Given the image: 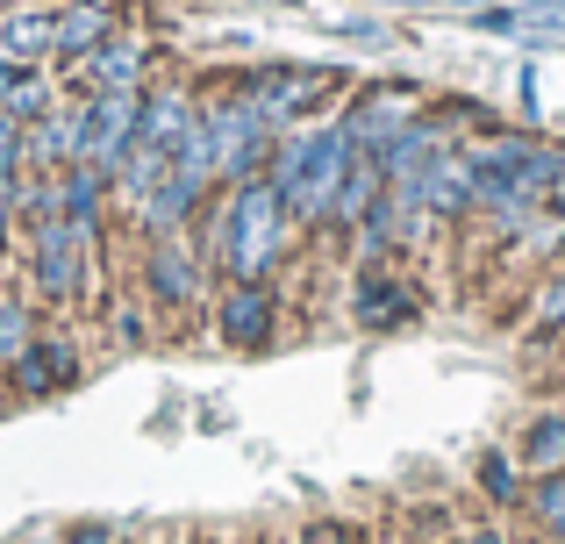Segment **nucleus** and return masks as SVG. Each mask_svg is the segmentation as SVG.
<instances>
[{"label":"nucleus","instance_id":"obj_1","mask_svg":"<svg viewBox=\"0 0 565 544\" xmlns=\"http://www.w3.org/2000/svg\"><path fill=\"white\" fill-rule=\"evenodd\" d=\"M301 237L308 230L294 223V209L273 186V172L222 186V194L201 209V223H193V244H201V258H207L215 279H273L294 252H301Z\"/></svg>","mask_w":565,"mask_h":544},{"label":"nucleus","instance_id":"obj_2","mask_svg":"<svg viewBox=\"0 0 565 544\" xmlns=\"http://www.w3.org/2000/svg\"><path fill=\"white\" fill-rule=\"evenodd\" d=\"M108 273V230L72 223V215H43L22 223V279L43 308L72 316V308L94 301V279Z\"/></svg>","mask_w":565,"mask_h":544},{"label":"nucleus","instance_id":"obj_3","mask_svg":"<svg viewBox=\"0 0 565 544\" xmlns=\"http://www.w3.org/2000/svg\"><path fill=\"white\" fill-rule=\"evenodd\" d=\"M351 158H359V143L344 137V122H301V129H287L279 137V151H273V186L287 194V209H294V223L316 237V230H330V201H337V186H344V172H351Z\"/></svg>","mask_w":565,"mask_h":544},{"label":"nucleus","instance_id":"obj_4","mask_svg":"<svg viewBox=\"0 0 565 544\" xmlns=\"http://www.w3.org/2000/svg\"><path fill=\"white\" fill-rule=\"evenodd\" d=\"M236 86H244V100L279 129V137L301 129V122H322V108H344V94H351V79L330 72V65H258Z\"/></svg>","mask_w":565,"mask_h":544},{"label":"nucleus","instance_id":"obj_5","mask_svg":"<svg viewBox=\"0 0 565 544\" xmlns=\"http://www.w3.org/2000/svg\"><path fill=\"white\" fill-rule=\"evenodd\" d=\"M207 279H215V273H207L193 230H186V237H151L137 252V287L151 294L158 316H201V308H207Z\"/></svg>","mask_w":565,"mask_h":544},{"label":"nucleus","instance_id":"obj_6","mask_svg":"<svg viewBox=\"0 0 565 544\" xmlns=\"http://www.w3.org/2000/svg\"><path fill=\"white\" fill-rule=\"evenodd\" d=\"M151 65H158L151 36H137V29H115L108 43H94L86 57L51 65V72H57V86H65L72 100H86V94H115V86H151Z\"/></svg>","mask_w":565,"mask_h":544},{"label":"nucleus","instance_id":"obj_7","mask_svg":"<svg viewBox=\"0 0 565 544\" xmlns=\"http://www.w3.org/2000/svg\"><path fill=\"white\" fill-rule=\"evenodd\" d=\"M8 394H0V408H29V402H51V394H65V387H79L86 380V351L72 344L65 330H43L36 344L22 351V359L8 365Z\"/></svg>","mask_w":565,"mask_h":544},{"label":"nucleus","instance_id":"obj_8","mask_svg":"<svg viewBox=\"0 0 565 544\" xmlns=\"http://www.w3.org/2000/svg\"><path fill=\"white\" fill-rule=\"evenodd\" d=\"M279 316H287V301H279L273 279H222V294H215V344L273 351Z\"/></svg>","mask_w":565,"mask_h":544},{"label":"nucleus","instance_id":"obj_9","mask_svg":"<svg viewBox=\"0 0 565 544\" xmlns=\"http://www.w3.org/2000/svg\"><path fill=\"white\" fill-rule=\"evenodd\" d=\"M86 129H79V158L86 166H100L115 180V166L129 158V143H137V115H143V86H115V94H86L79 100Z\"/></svg>","mask_w":565,"mask_h":544},{"label":"nucleus","instance_id":"obj_10","mask_svg":"<svg viewBox=\"0 0 565 544\" xmlns=\"http://www.w3.org/2000/svg\"><path fill=\"white\" fill-rule=\"evenodd\" d=\"M415 115H423L415 86L408 79H386V86H359V94H344L337 122H344V137L359 143V151H386V143H394Z\"/></svg>","mask_w":565,"mask_h":544},{"label":"nucleus","instance_id":"obj_11","mask_svg":"<svg viewBox=\"0 0 565 544\" xmlns=\"http://www.w3.org/2000/svg\"><path fill=\"white\" fill-rule=\"evenodd\" d=\"M0 57L8 65H51L57 57V8H43V0H14V8H0Z\"/></svg>","mask_w":565,"mask_h":544},{"label":"nucleus","instance_id":"obj_12","mask_svg":"<svg viewBox=\"0 0 565 544\" xmlns=\"http://www.w3.org/2000/svg\"><path fill=\"white\" fill-rule=\"evenodd\" d=\"M79 129H86V115H79V100H57L51 115H36L29 122V172H65V166H79Z\"/></svg>","mask_w":565,"mask_h":544},{"label":"nucleus","instance_id":"obj_13","mask_svg":"<svg viewBox=\"0 0 565 544\" xmlns=\"http://www.w3.org/2000/svg\"><path fill=\"white\" fill-rule=\"evenodd\" d=\"M115 29H122V8H115V0H65V8H57V57L51 65L86 57L94 43H108Z\"/></svg>","mask_w":565,"mask_h":544},{"label":"nucleus","instance_id":"obj_14","mask_svg":"<svg viewBox=\"0 0 565 544\" xmlns=\"http://www.w3.org/2000/svg\"><path fill=\"white\" fill-rule=\"evenodd\" d=\"M380 201H386V166H380V151H359L344 186H337V201H330V230H359Z\"/></svg>","mask_w":565,"mask_h":544},{"label":"nucleus","instance_id":"obj_15","mask_svg":"<svg viewBox=\"0 0 565 544\" xmlns=\"http://www.w3.org/2000/svg\"><path fill=\"white\" fill-rule=\"evenodd\" d=\"M151 294L143 287H115L108 301H100V330H108V351H151L158 330H151Z\"/></svg>","mask_w":565,"mask_h":544},{"label":"nucleus","instance_id":"obj_16","mask_svg":"<svg viewBox=\"0 0 565 544\" xmlns=\"http://www.w3.org/2000/svg\"><path fill=\"white\" fill-rule=\"evenodd\" d=\"M43 330H51V322H43L36 294H29V287H0V373H8V365L22 359Z\"/></svg>","mask_w":565,"mask_h":544},{"label":"nucleus","instance_id":"obj_17","mask_svg":"<svg viewBox=\"0 0 565 544\" xmlns=\"http://www.w3.org/2000/svg\"><path fill=\"white\" fill-rule=\"evenodd\" d=\"M515 459L530 466V473H552L565 466V408H544V416H530L523 445H515Z\"/></svg>","mask_w":565,"mask_h":544},{"label":"nucleus","instance_id":"obj_18","mask_svg":"<svg viewBox=\"0 0 565 544\" xmlns=\"http://www.w3.org/2000/svg\"><path fill=\"white\" fill-rule=\"evenodd\" d=\"M351 308H359V322H373V330H380V322H408V316H415V294L401 287V279L365 273V279H359V301H351Z\"/></svg>","mask_w":565,"mask_h":544},{"label":"nucleus","instance_id":"obj_19","mask_svg":"<svg viewBox=\"0 0 565 544\" xmlns=\"http://www.w3.org/2000/svg\"><path fill=\"white\" fill-rule=\"evenodd\" d=\"M523 509H530V523H537V531L552 537V544H565V466H552V473L530 480Z\"/></svg>","mask_w":565,"mask_h":544},{"label":"nucleus","instance_id":"obj_20","mask_svg":"<svg viewBox=\"0 0 565 544\" xmlns=\"http://www.w3.org/2000/svg\"><path fill=\"white\" fill-rule=\"evenodd\" d=\"M480 494H487L494 509H523L530 480L515 473V459H509V451H480Z\"/></svg>","mask_w":565,"mask_h":544},{"label":"nucleus","instance_id":"obj_21","mask_svg":"<svg viewBox=\"0 0 565 544\" xmlns=\"http://www.w3.org/2000/svg\"><path fill=\"white\" fill-rule=\"evenodd\" d=\"M472 29H487V36H515V29H523V8H515V0H501V8H472Z\"/></svg>","mask_w":565,"mask_h":544},{"label":"nucleus","instance_id":"obj_22","mask_svg":"<svg viewBox=\"0 0 565 544\" xmlns=\"http://www.w3.org/2000/svg\"><path fill=\"white\" fill-rule=\"evenodd\" d=\"M337 36L344 43H394V29L373 22V14H351V22H337Z\"/></svg>","mask_w":565,"mask_h":544},{"label":"nucleus","instance_id":"obj_23","mask_svg":"<svg viewBox=\"0 0 565 544\" xmlns=\"http://www.w3.org/2000/svg\"><path fill=\"white\" fill-rule=\"evenodd\" d=\"M515 108H523L530 122H537V115H544V94H537V72H530V65L515 72Z\"/></svg>","mask_w":565,"mask_h":544},{"label":"nucleus","instance_id":"obj_24","mask_svg":"<svg viewBox=\"0 0 565 544\" xmlns=\"http://www.w3.org/2000/svg\"><path fill=\"white\" fill-rule=\"evenodd\" d=\"M115 537H122L115 523H72V531L57 537V544H115Z\"/></svg>","mask_w":565,"mask_h":544},{"label":"nucleus","instance_id":"obj_25","mask_svg":"<svg viewBox=\"0 0 565 544\" xmlns=\"http://www.w3.org/2000/svg\"><path fill=\"white\" fill-rule=\"evenodd\" d=\"M458 544H515V537H509V531H494V523H480V531H466Z\"/></svg>","mask_w":565,"mask_h":544},{"label":"nucleus","instance_id":"obj_26","mask_svg":"<svg viewBox=\"0 0 565 544\" xmlns=\"http://www.w3.org/2000/svg\"><path fill=\"white\" fill-rule=\"evenodd\" d=\"M373 8H466V0H373Z\"/></svg>","mask_w":565,"mask_h":544},{"label":"nucleus","instance_id":"obj_27","mask_svg":"<svg viewBox=\"0 0 565 544\" xmlns=\"http://www.w3.org/2000/svg\"><path fill=\"white\" fill-rule=\"evenodd\" d=\"M22 72H29V65H8V57H0V100L14 94V79H22Z\"/></svg>","mask_w":565,"mask_h":544},{"label":"nucleus","instance_id":"obj_28","mask_svg":"<svg viewBox=\"0 0 565 544\" xmlns=\"http://www.w3.org/2000/svg\"><path fill=\"white\" fill-rule=\"evenodd\" d=\"M552 223L565 230V166H558V186H552Z\"/></svg>","mask_w":565,"mask_h":544},{"label":"nucleus","instance_id":"obj_29","mask_svg":"<svg viewBox=\"0 0 565 544\" xmlns=\"http://www.w3.org/2000/svg\"><path fill=\"white\" fill-rule=\"evenodd\" d=\"M287 544H322V537H316V531H301V537H287Z\"/></svg>","mask_w":565,"mask_h":544},{"label":"nucleus","instance_id":"obj_30","mask_svg":"<svg viewBox=\"0 0 565 544\" xmlns=\"http://www.w3.org/2000/svg\"><path fill=\"white\" fill-rule=\"evenodd\" d=\"M544 544H552V537H544Z\"/></svg>","mask_w":565,"mask_h":544}]
</instances>
